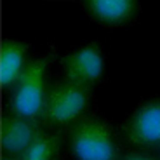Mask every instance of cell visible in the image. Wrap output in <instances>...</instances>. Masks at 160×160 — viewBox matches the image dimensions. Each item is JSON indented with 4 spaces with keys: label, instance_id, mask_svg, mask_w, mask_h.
Returning a JSON list of instances; mask_svg holds the SVG:
<instances>
[{
    "label": "cell",
    "instance_id": "cell-9",
    "mask_svg": "<svg viewBox=\"0 0 160 160\" xmlns=\"http://www.w3.org/2000/svg\"><path fill=\"white\" fill-rule=\"evenodd\" d=\"M63 146L61 132H49L45 129L38 132V136L32 141L19 160H56Z\"/></svg>",
    "mask_w": 160,
    "mask_h": 160
},
{
    "label": "cell",
    "instance_id": "cell-1",
    "mask_svg": "<svg viewBox=\"0 0 160 160\" xmlns=\"http://www.w3.org/2000/svg\"><path fill=\"white\" fill-rule=\"evenodd\" d=\"M68 148L78 160H117L120 148L112 125L92 115L80 117L68 127Z\"/></svg>",
    "mask_w": 160,
    "mask_h": 160
},
{
    "label": "cell",
    "instance_id": "cell-6",
    "mask_svg": "<svg viewBox=\"0 0 160 160\" xmlns=\"http://www.w3.org/2000/svg\"><path fill=\"white\" fill-rule=\"evenodd\" d=\"M44 129L40 120L26 118L12 112L4 113L2 127H0V148L4 158L19 160L32 141Z\"/></svg>",
    "mask_w": 160,
    "mask_h": 160
},
{
    "label": "cell",
    "instance_id": "cell-4",
    "mask_svg": "<svg viewBox=\"0 0 160 160\" xmlns=\"http://www.w3.org/2000/svg\"><path fill=\"white\" fill-rule=\"evenodd\" d=\"M122 134L134 148L160 150V98L139 104L122 124Z\"/></svg>",
    "mask_w": 160,
    "mask_h": 160
},
{
    "label": "cell",
    "instance_id": "cell-10",
    "mask_svg": "<svg viewBox=\"0 0 160 160\" xmlns=\"http://www.w3.org/2000/svg\"><path fill=\"white\" fill-rule=\"evenodd\" d=\"M124 158H125V160H150L152 157H150L148 153L144 152V150L136 148L134 152H127V153H124Z\"/></svg>",
    "mask_w": 160,
    "mask_h": 160
},
{
    "label": "cell",
    "instance_id": "cell-8",
    "mask_svg": "<svg viewBox=\"0 0 160 160\" xmlns=\"http://www.w3.org/2000/svg\"><path fill=\"white\" fill-rule=\"evenodd\" d=\"M30 51L28 42H19V40L5 38L2 44V68H0V82H2V91L11 92V89L16 85L18 78L26 68V54Z\"/></svg>",
    "mask_w": 160,
    "mask_h": 160
},
{
    "label": "cell",
    "instance_id": "cell-5",
    "mask_svg": "<svg viewBox=\"0 0 160 160\" xmlns=\"http://www.w3.org/2000/svg\"><path fill=\"white\" fill-rule=\"evenodd\" d=\"M61 70L64 78L91 89L96 87L104 75V58L101 45L98 42H89L84 47L63 56Z\"/></svg>",
    "mask_w": 160,
    "mask_h": 160
},
{
    "label": "cell",
    "instance_id": "cell-2",
    "mask_svg": "<svg viewBox=\"0 0 160 160\" xmlns=\"http://www.w3.org/2000/svg\"><path fill=\"white\" fill-rule=\"evenodd\" d=\"M54 52L30 59L24 72L18 78L16 85L11 89L9 96V112L26 118L40 120L42 110L47 98V70L54 61Z\"/></svg>",
    "mask_w": 160,
    "mask_h": 160
},
{
    "label": "cell",
    "instance_id": "cell-3",
    "mask_svg": "<svg viewBox=\"0 0 160 160\" xmlns=\"http://www.w3.org/2000/svg\"><path fill=\"white\" fill-rule=\"evenodd\" d=\"M91 87L80 85L68 78L52 82L49 85L40 122L44 127H70L84 117L91 104Z\"/></svg>",
    "mask_w": 160,
    "mask_h": 160
},
{
    "label": "cell",
    "instance_id": "cell-7",
    "mask_svg": "<svg viewBox=\"0 0 160 160\" xmlns=\"http://www.w3.org/2000/svg\"><path fill=\"white\" fill-rule=\"evenodd\" d=\"M82 4L103 26H125L139 12V0H82Z\"/></svg>",
    "mask_w": 160,
    "mask_h": 160
}]
</instances>
